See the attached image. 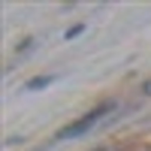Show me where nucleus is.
Here are the masks:
<instances>
[{"label": "nucleus", "mask_w": 151, "mask_h": 151, "mask_svg": "<svg viewBox=\"0 0 151 151\" xmlns=\"http://www.w3.org/2000/svg\"><path fill=\"white\" fill-rule=\"evenodd\" d=\"M109 109H112V103H106V106H100V109H91V112H85V115H82L79 121H73V124H67V127H64V130L58 133V139H73V136H82L85 130H91V127H94V124H97L100 118L106 115Z\"/></svg>", "instance_id": "1"}]
</instances>
